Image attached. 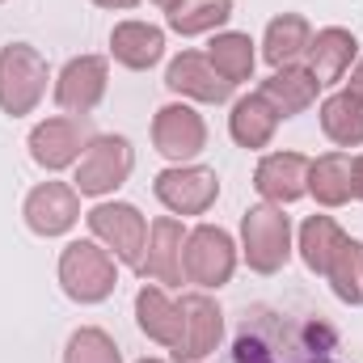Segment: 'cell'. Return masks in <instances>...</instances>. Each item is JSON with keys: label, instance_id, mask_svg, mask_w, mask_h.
I'll list each match as a JSON object with an SVG mask.
<instances>
[{"label": "cell", "instance_id": "ba28073f", "mask_svg": "<svg viewBox=\"0 0 363 363\" xmlns=\"http://www.w3.org/2000/svg\"><path fill=\"white\" fill-rule=\"evenodd\" d=\"M224 338V313L216 300L207 296H182L178 300V338H174V359L178 363H199L207 359Z\"/></svg>", "mask_w": 363, "mask_h": 363}, {"label": "cell", "instance_id": "5bb4252c", "mask_svg": "<svg viewBox=\"0 0 363 363\" xmlns=\"http://www.w3.org/2000/svg\"><path fill=\"white\" fill-rule=\"evenodd\" d=\"M165 85L174 93L194 97V101H207V106H220V101L233 97V81H224L216 72V64L207 55H199V51H182L169 64V72H165Z\"/></svg>", "mask_w": 363, "mask_h": 363}, {"label": "cell", "instance_id": "5b68a950", "mask_svg": "<svg viewBox=\"0 0 363 363\" xmlns=\"http://www.w3.org/2000/svg\"><path fill=\"white\" fill-rule=\"evenodd\" d=\"M182 271L190 283L199 287H224L233 271H237V245L224 228L216 224H199L186 233V245H182Z\"/></svg>", "mask_w": 363, "mask_h": 363}, {"label": "cell", "instance_id": "9c48e42d", "mask_svg": "<svg viewBox=\"0 0 363 363\" xmlns=\"http://www.w3.org/2000/svg\"><path fill=\"white\" fill-rule=\"evenodd\" d=\"M135 169V152L123 135H97L81 165H77V194H110Z\"/></svg>", "mask_w": 363, "mask_h": 363}, {"label": "cell", "instance_id": "f1b7e54d", "mask_svg": "<svg viewBox=\"0 0 363 363\" xmlns=\"http://www.w3.org/2000/svg\"><path fill=\"white\" fill-rule=\"evenodd\" d=\"M64 363H123L114 338L97 325H85L68 338V351H64Z\"/></svg>", "mask_w": 363, "mask_h": 363}, {"label": "cell", "instance_id": "4316f807", "mask_svg": "<svg viewBox=\"0 0 363 363\" xmlns=\"http://www.w3.org/2000/svg\"><path fill=\"white\" fill-rule=\"evenodd\" d=\"M325 279H330V287L342 304H363V245L355 237H347L342 250L330 258Z\"/></svg>", "mask_w": 363, "mask_h": 363}, {"label": "cell", "instance_id": "44dd1931", "mask_svg": "<svg viewBox=\"0 0 363 363\" xmlns=\"http://www.w3.org/2000/svg\"><path fill=\"white\" fill-rule=\"evenodd\" d=\"M313 43V30L300 13H279L271 26H267V38H262V55L271 68H291Z\"/></svg>", "mask_w": 363, "mask_h": 363}, {"label": "cell", "instance_id": "7a4b0ae2", "mask_svg": "<svg viewBox=\"0 0 363 363\" xmlns=\"http://www.w3.org/2000/svg\"><path fill=\"white\" fill-rule=\"evenodd\" d=\"M241 245L245 262L258 274H274L291 258V220L283 216L279 203H258L241 216Z\"/></svg>", "mask_w": 363, "mask_h": 363}, {"label": "cell", "instance_id": "836d02e7", "mask_svg": "<svg viewBox=\"0 0 363 363\" xmlns=\"http://www.w3.org/2000/svg\"><path fill=\"white\" fill-rule=\"evenodd\" d=\"M140 363H161V359H140Z\"/></svg>", "mask_w": 363, "mask_h": 363}, {"label": "cell", "instance_id": "4fadbf2b", "mask_svg": "<svg viewBox=\"0 0 363 363\" xmlns=\"http://www.w3.org/2000/svg\"><path fill=\"white\" fill-rule=\"evenodd\" d=\"M152 144L169 161H190L207 144V123L190 106H178V101L174 106H161L157 118H152Z\"/></svg>", "mask_w": 363, "mask_h": 363}, {"label": "cell", "instance_id": "d6986e66", "mask_svg": "<svg viewBox=\"0 0 363 363\" xmlns=\"http://www.w3.org/2000/svg\"><path fill=\"white\" fill-rule=\"evenodd\" d=\"M317 89H321V81L308 68L291 64V68H279L271 81L262 85V97L279 110V118H296V114H304L317 101Z\"/></svg>", "mask_w": 363, "mask_h": 363}, {"label": "cell", "instance_id": "1f68e13d", "mask_svg": "<svg viewBox=\"0 0 363 363\" xmlns=\"http://www.w3.org/2000/svg\"><path fill=\"white\" fill-rule=\"evenodd\" d=\"M93 4H101V9H135L140 0H93Z\"/></svg>", "mask_w": 363, "mask_h": 363}, {"label": "cell", "instance_id": "cb8c5ba5", "mask_svg": "<svg viewBox=\"0 0 363 363\" xmlns=\"http://www.w3.org/2000/svg\"><path fill=\"white\" fill-rule=\"evenodd\" d=\"M342 241H347V233L330 216H308L300 224V258H304V267L313 274H325L330 258L342 250Z\"/></svg>", "mask_w": 363, "mask_h": 363}, {"label": "cell", "instance_id": "7402d4cb", "mask_svg": "<svg viewBox=\"0 0 363 363\" xmlns=\"http://www.w3.org/2000/svg\"><path fill=\"white\" fill-rule=\"evenodd\" d=\"M308 194L321 207H342L351 199V157L325 152V157L308 161Z\"/></svg>", "mask_w": 363, "mask_h": 363}, {"label": "cell", "instance_id": "3957f363", "mask_svg": "<svg viewBox=\"0 0 363 363\" xmlns=\"http://www.w3.org/2000/svg\"><path fill=\"white\" fill-rule=\"evenodd\" d=\"M47 93V60L30 43H9L0 51V110L21 118Z\"/></svg>", "mask_w": 363, "mask_h": 363}, {"label": "cell", "instance_id": "9a60e30c", "mask_svg": "<svg viewBox=\"0 0 363 363\" xmlns=\"http://www.w3.org/2000/svg\"><path fill=\"white\" fill-rule=\"evenodd\" d=\"M182 245H186V228H182L174 216H161L152 228H148V254L140 262V274L152 279V283H182Z\"/></svg>", "mask_w": 363, "mask_h": 363}, {"label": "cell", "instance_id": "30bf717a", "mask_svg": "<svg viewBox=\"0 0 363 363\" xmlns=\"http://www.w3.org/2000/svg\"><path fill=\"white\" fill-rule=\"evenodd\" d=\"M152 190L174 216H203L220 194V178L203 165H174V169L157 174Z\"/></svg>", "mask_w": 363, "mask_h": 363}, {"label": "cell", "instance_id": "ffe728a7", "mask_svg": "<svg viewBox=\"0 0 363 363\" xmlns=\"http://www.w3.org/2000/svg\"><path fill=\"white\" fill-rule=\"evenodd\" d=\"M274 127H279V110H274L262 93L241 97L233 106V114H228V131H233V140L241 148H267L274 140Z\"/></svg>", "mask_w": 363, "mask_h": 363}, {"label": "cell", "instance_id": "d4e9b609", "mask_svg": "<svg viewBox=\"0 0 363 363\" xmlns=\"http://www.w3.org/2000/svg\"><path fill=\"white\" fill-rule=\"evenodd\" d=\"M135 317H140V330L161 342V347H174L178 338V304L161 291V287H140L135 296Z\"/></svg>", "mask_w": 363, "mask_h": 363}, {"label": "cell", "instance_id": "7c38bea8", "mask_svg": "<svg viewBox=\"0 0 363 363\" xmlns=\"http://www.w3.org/2000/svg\"><path fill=\"white\" fill-rule=\"evenodd\" d=\"M81 220V194L64 182H43L26 194V224L38 237H60Z\"/></svg>", "mask_w": 363, "mask_h": 363}, {"label": "cell", "instance_id": "52a82bcc", "mask_svg": "<svg viewBox=\"0 0 363 363\" xmlns=\"http://www.w3.org/2000/svg\"><path fill=\"white\" fill-rule=\"evenodd\" d=\"M89 233L106 250H114V258L123 267L140 271L144 250H148V220L131 203H97L89 211Z\"/></svg>", "mask_w": 363, "mask_h": 363}, {"label": "cell", "instance_id": "e575fe53", "mask_svg": "<svg viewBox=\"0 0 363 363\" xmlns=\"http://www.w3.org/2000/svg\"><path fill=\"white\" fill-rule=\"evenodd\" d=\"M0 4H4V0H0Z\"/></svg>", "mask_w": 363, "mask_h": 363}, {"label": "cell", "instance_id": "83f0119b", "mask_svg": "<svg viewBox=\"0 0 363 363\" xmlns=\"http://www.w3.org/2000/svg\"><path fill=\"white\" fill-rule=\"evenodd\" d=\"M233 17V0H174L169 4V26L178 34H207Z\"/></svg>", "mask_w": 363, "mask_h": 363}, {"label": "cell", "instance_id": "277c9868", "mask_svg": "<svg viewBox=\"0 0 363 363\" xmlns=\"http://www.w3.org/2000/svg\"><path fill=\"white\" fill-rule=\"evenodd\" d=\"M60 283L77 304H101L114 291V254L97 241H72L60 254Z\"/></svg>", "mask_w": 363, "mask_h": 363}, {"label": "cell", "instance_id": "e0dca14e", "mask_svg": "<svg viewBox=\"0 0 363 363\" xmlns=\"http://www.w3.org/2000/svg\"><path fill=\"white\" fill-rule=\"evenodd\" d=\"M355 51H359V43H355L351 30H342V26H325V30L313 34L308 51H304V55H308V72H313L321 85H334V81H342V77L351 72Z\"/></svg>", "mask_w": 363, "mask_h": 363}, {"label": "cell", "instance_id": "8fae6325", "mask_svg": "<svg viewBox=\"0 0 363 363\" xmlns=\"http://www.w3.org/2000/svg\"><path fill=\"white\" fill-rule=\"evenodd\" d=\"M106 81H110V68H106L101 55H77V60H68L64 72H60V81H55V101H60V110L81 114V118L93 114L97 101L106 97Z\"/></svg>", "mask_w": 363, "mask_h": 363}, {"label": "cell", "instance_id": "603a6c76", "mask_svg": "<svg viewBox=\"0 0 363 363\" xmlns=\"http://www.w3.org/2000/svg\"><path fill=\"white\" fill-rule=\"evenodd\" d=\"M321 131L342 144V148H359L363 144V101L355 93H334L321 101Z\"/></svg>", "mask_w": 363, "mask_h": 363}, {"label": "cell", "instance_id": "2e32d148", "mask_svg": "<svg viewBox=\"0 0 363 363\" xmlns=\"http://www.w3.org/2000/svg\"><path fill=\"white\" fill-rule=\"evenodd\" d=\"M254 186L262 199L271 203H296L304 190H308V157L300 152H271L258 161V174H254Z\"/></svg>", "mask_w": 363, "mask_h": 363}, {"label": "cell", "instance_id": "d6a6232c", "mask_svg": "<svg viewBox=\"0 0 363 363\" xmlns=\"http://www.w3.org/2000/svg\"><path fill=\"white\" fill-rule=\"evenodd\" d=\"M152 4H161V9H169V4H174V0H152Z\"/></svg>", "mask_w": 363, "mask_h": 363}, {"label": "cell", "instance_id": "8992f818", "mask_svg": "<svg viewBox=\"0 0 363 363\" xmlns=\"http://www.w3.org/2000/svg\"><path fill=\"white\" fill-rule=\"evenodd\" d=\"M93 140H97V131H93L89 114L85 118L81 114H60V118H47L30 131V157L43 169L55 174V169H68L72 161H81Z\"/></svg>", "mask_w": 363, "mask_h": 363}, {"label": "cell", "instance_id": "6da1fadb", "mask_svg": "<svg viewBox=\"0 0 363 363\" xmlns=\"http://www.w3.org/2000/svg\"><path fill=\"white\" fill-rule=\"evenodd\" d=\"M237 363H347L338 330L321 317H287L279 308H250L237 342Z\"/></svg>", "mask_w": 363, "mask_h": 363}, {"label": "cell", "instance_id": "484cf974", "mask_svg": "<svg viewBox=\"0 0 363 363\" xmlns=\"http://www.w3.org/2000/svg\"><path fill=\"white\" fill-rule=\"evenodd\" d=\"M207 60H211L216 72H220L224 81H233V85H241V81L254 77V43H250V34H237V30L216 34L211 47H207Z\"/></svg>", "mask_w": 363, "mask_h": 363}, {"label": "cell", "instance_id": "ac0fdd59", "mask_svg": "<svg viewBox=\"0 0 363 363\" xmlns=\"http://www.w3.org/2000/svg\"><path fill=\"white\" fill-rule=\"evenodd\" d=\"M110 51H114V60L123 68L144 72V68H152L165 55V34L157 26H148V21H123L110 34Z\"/></svg>", "mask_w": 363, "mask_h": 363}, {"label": "cell", "instance_id": "4dcf8cb0", "mask_svg": "<svg viewBox=\"0 0 363 363\" xmlns=\"http://www.w3.org/2000/svg\"><path fill=\"white\" fill-rule=\"evenodd\" d=\"M347 93H355V97L363 101V60L355 64V72H351V85H347Z\"/></svg>", "mask_w": 363, "mask_h": 363}, {"label": "cell", "instance_id": "f546056e", "mask_svg": "<svg viewBox=\"0 0 363 363\" xmlns=\"http://www.w3.org/2000/svg\"><path fill=\"white\" fill-rule=\"evenodd\" d=\"M351 199H363V157L351 161Z\"/></svg>", "mask_w": 363, "mask_h": 363}]
</instances>
